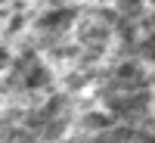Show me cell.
<instances>
[{"label":"cell","mask_w":155,"mask_h":143,"mask_svg":"<svg viewBox=\"0 0 155 143\" xmlns=\"http://www.w3.org/2000/svg\"><path fill=\"white\" fill-rule=\"evenodd\" d=\"M118 78H121V81H137V78H140V72H137V66H134V62H124V66L118 69Z\"/></svg>","instance_id":"cell-2"},{"label":"cell","mask_w":155,"mask_h":143,"mask_svg":"<svg viewBox=\"0 0 155 143\" xmlns=\"http://www.w3.org/2000/svg\"><path fill=\"white\" fill-rule=\"evenodd\" d=\"M74 19V9H53L47 12V19H41V28H65Z\"/></svg>","instance_id":"cell-1"}]
</instances>
